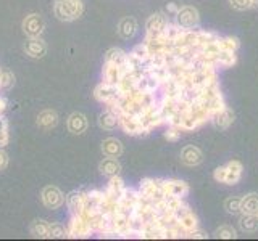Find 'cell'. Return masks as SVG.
<instances>
[{"instance_id": "cell-1", "label": "cell", "mask_w": 258, "mask_h": 241, "mask_svg": "<svg viewBox=\"0 0 258 241\" xmlns=\"http://www.w3.org/2000/svg\"><path fill=\"white\" fill-rule=\"evenodd\" d=\"M81 12H83L81 0H56L55 2V15L63 21L79 18Z\"/></svg>"}, {"instance_id": "cell-2", "label": "cell", "mask_w": 258, "mask_h": 241, "mask_svg": "<svg viewBox=\"0 0 258 241\" xmlns=\"http://www.w3.org/2000/svg\"><path fill=\"white\" fill-rule=\"evenodd\" d=\"M24 32H28V36L31 37H37L40 32H42L44 23L42 18L39 15H29L26 20H24Z\"/></svg>"}, {"instance_id": "cell-3", "label": "cell", "mask_w": 258, "mask_h": 241, "mask_svg": "<svg viewBox=\"0 0 258 241\" xmlns=\"http://www.w3.org/2000/svg\"><path fill=\"white\" fill-rule=\"evenodd\" d=\"M42 199H44L45 206L52 207V209H55V207H58V206L63 204V196H61V193H60L58 190H56L55 187H47V188L44 190V193H42Z\"/></svg>"}, {"instance_id": "cell-4", "label": "cell", "mask_w": 258, "mask_h": 241, "mask_svg": "<svg viewBox=\"0 0 258 241\" xmlns=\"http://www.w3.org/2000/svg\"><path fill=\"white\" fill-rule=\"evenodd\" d=\"M87 123H86V119L83 114H73L68 120V127H70V131L73 134H81V132H84V129H86Z\"/></svg>"}, {"instance_id": "cell-5", "label": "cell", "mask_w": 258, "mask_h": 241, "mask_svg": "<svg viewBox=\"0 0 258 241\" xmlns=\"http://www.w3.org/2000/svg\"><path fill=\"white\" fill-rule=\"evenodd\" d=\"M242 211H244L245 214H258V196L256 195H248L245 196L244 199H242Z\"/></svg>"}, {"instance_id": "cell-6", "label": "cell", "mask_w": 258, "mask_h": 241, "mask_svg": "<svg viewBox=\"0 0 258 241\" xmlns=\"http://www.w3.org/2000/svg\"><path fill=\"white\" fill-rule=\"evenodd\" d=\"M200 159H202V155H200V151L197 148L187 147V148L182 151V161H184L185 164L194 166V164L200 163Z\"/></svg>"}, {"instance_id": "cell-7", "label": "cell", "mask_w": 258, "mask_h": 241, "mask_svg": "<svg viewBox=\"0 0 258 241\" xmlns=\"http://www.w3.org/2000/svg\"><path fill=\"white\" fill-rule=\"evenodd\" d=\"M103 151H105V155L110 156V158H116L119 153H121V143L115 139H108V140H105L103 143Z\"/></svg>"}, {"instance_id": "cell-8", "label": "cell", "mask_w": 258, "mask_h": 241, "mask_svg": "<svg viewBox=\"0 0 258 241\" xmlns=\"http://www.w3.org/2000/svg\"><path fill=\"white\" fill-rule=\"evenodd\" d=\"M26 52L31 55V56H42V53L45 52V47L42 44V40H39L36 37H32L29 42H28V47H26Z\"/></svg>"}, {"instance_id": "cell-9", "label": "cell", "mask_w": 258, "mask_h": 241, "mask_svg": "<svg viewBox=\"0 0 258 241\" xmlns=\"http://www.w3.org/2000/svg\"><path fill=\"white\" fill-rule=\"evenodd\" d=\"M100 169H102V172H105L107 175H111V177H115L119 171V166L116 163V159L115 158H107L103 161V163L100 164Z\"/></svg>"}, {"instance_id": "cell-10", "label": "cell", "mask_w": 258, "mask_h": 241, "mask_svg": "<svg viewBox=\"0 0 258 241\" xmlns=\"http://www.w3.org/2000/svg\"><path fill=\"white\" fill-rule=\"evenodd\" d=\"M240 225H242V228H244L245 231H250V233L255 231L258 228V215L245 214V217H242Z\"/></svg>"}, {"instance_id": "cell-11", "label": "cell", "mask_w": 258, "mask_h": 241, "mask_svg": "<svg viewBox=\"0 0 258 241\" xmlns=\"http://www.w3.org/2000/svg\"><path fill=\"white\" fill-rule=\"evenodd\" d=\"M119 32L123 37H131L136 32V21L133 18H124L119 24Z\"/></svg>"}, {"instance_id": "cell-12", "label": "cell", "mask_w": 258, "mask_h": 241, "mask_svg": "<svg viewBox=\"0 0 258 241\" xmlns=\"http://www.w3.org/2000/svg\"><path fill=\"white\" fill-rule=\"evenodd\" d=\"M100 126L105 127V129H113L118 126V116L115 114L113 111H107L105 112V116L100 117Z\"/></svg>"}, {"instance_id": "cell-13", "label": "cell", "mask_w": 258, "mask_h": 241, "mask_svg": "<svg viewBox=\"0 0 258 241\" xmlns=\"http://www.w3.org/2000/svg\"><path fill=\"white\" fill-rule=\"evenodd\" d=\"M39 124L42 127H45V129L53 127L56 124V114L52 111H44L42 114H40V117H39Z\"/></svg>"}, {"instance_id": "cell-14", "label": "cell", "mask_w": 258, "mask_h": 241, "mask_svg": "<svg viewBox=\"0 0 258 241\" xmlns=\"http://www.w3.org/2000/svg\"><path fill=\"white\" fill-rule=\"evenodd\" d=\"M32 233L37 236H50V225L44 223L42 220H39L32 225Z\"/></svg>"}, {"instance_id": "cell-15", "label": "cell", "mask_w": 258, "mask_h": 241, "mask_svg": "<svg viewBox=\"0 0 258 241\" xmlns=\"http://www.w3.org/2000/svg\"><path fill=\"white\" fill-rule=\"evenodd\" d=\"M240 204H242V199H239V198H231V199L226 201V209H228V211L232 212V214H237V212L242 211Z\"/></svg>"}, {"instance_id": "cell-16", "label": "cell", "mask_w": 258, "mask_h": 241, "mask_svg": "<svg viewBox=\"0 0 258 241\" xmlns=\"http://www.w3.org/2000/svg\"><path fill=\"white\" fill-rule=\"evenodd\" d=\"M218 236H223V238H231V236H236V231H234L231 227H223L216 231Z\"/></svg>"}, {"instance_id": "cell-17", "label": "cell", "mask_w": 258, "mask_h": 241, "mask_svg": "<svg viewBox=\"0 0 258 241\" xmlns=\"http://www.w3.org/2000/svg\"><path fill=\"white\" fill-rule=\"evenodd\" d=\"M5 164H7V155H5V153L0 151V169L5 167Z\"/></svg>"}, {"instance_id": "cell-18", "label": "cell", "mask_w": 258, "mask_h": 241, "mask_svg": "<svg viewBox=\"0 0 258 241\" xmlns=\"http://www.w3.org/2000/svg\"><path fill=\"white\" fill-rule=\"evenodd\" d=\"M256 215H258V214H256Z\"/></svg>"}]
</instances>
